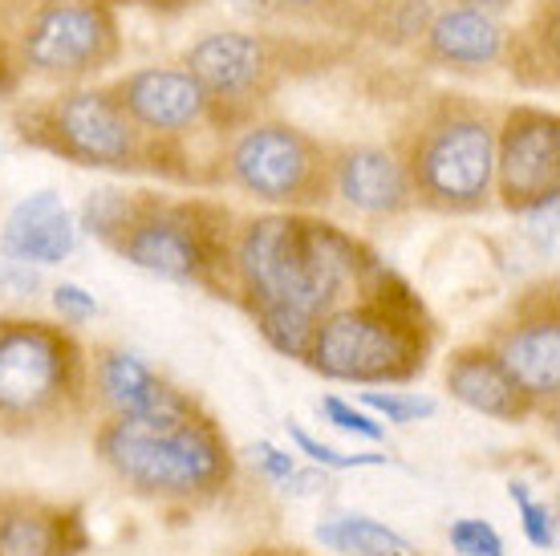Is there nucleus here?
<instances>
[{"mask_svg": "<svg viewBox=\"0 0 560 556\" xmlns=\"http://www.w3.org/2000/svg\"><path fill=\"white\" fill-rule=\"evenodd\" d=\"M102 244L122 252L130 265L163 280L215 285L220 265H232L228 211L203 199H159L118 192V211Z\"/></svg>", "mask_w": 560, "mask_h": 556, "instance_id": "0eeeda50", "label": "nucleus"}, {"mask_svg": "<svg viewBox=\"0 0 560 556\" xmlns=\"http://www.w3.org/2000/svg\"><path fill=\"white\" fill-rule=\"evenodd\" d=\"M110 4H130V9H151V13H183L199 0H110Z\"/></svg>", "mask_w": 560, "mask_h": 556, "instance_id": "c756f323", "label": "nucleus"}, {"mask_svg": "<svg viewBox=\"0 0 560 556\" xmlns=\"http://www.w3.org/2000/svg\"><path fill=\"white\" fill-rule=\"evenodd\" d=\"M102 460L147 496H199L232 472L220 431L187 398L167 415L114 418L98 435Z\"/></svg>", "mask_w": 560, "mask_h": 556, "instance_id": "423d86ee", "label": "nucleus"}, {"mask_svg": "<svg viewBox=\"0 0 560 556\" xmlns=\"http://www.w3.org/2000/svg\"><path fill=\"white\" fill-rule=\"evenodd\" d=\"M362 406L386 415V422H398V427L434 415V398H422V394H398V390H362Z\"/></svg>", "mask_w": 560, "mask_h": 556, "instance_id": "4be33fe9", "label": "nucleus"}, {"mask_svg": "<svg viewBox=\"0 0 560 556\" xmlns=\"http://www.w3.org/2000/svg\"><path fill=\"white\" fill-rule=\"evenodd\" d=\"M94 378H98L102 398L114 406L118 418L167 415V410L187 403L179 390L167 386V382L154 374L139 354H130V349H102L98 362H94Z\"/></svg>", "mask_w": 560, "mask_h": 556, "instance_id": "a211bd4d", "label": "nucleus"}, {"mask_svg": "<svg viewBox=\"0 0 560 556\" xmlns=\"http://www.w3.org/2000/svg\"><path fill=\"white\" fill-rule=\"evenodd\" d=\"M512 382H516L533 403L557 398L560 390V321H557V297L548 285V297L536 305L520 309V317L508 325L500 341L491 346Z\"/></svg>", "mask_w": 560, "mask_h": 556, "instance_id": "ddd939ff", "label": "nucleus"}, {"mask_svg": "<svg viewBox=\"0 0 560 556\" xmlns=\"http://www.w3.org/2000/svg\"><path fill=\"white\" fill-rule=\"evenodd\" d=\"M289 435L296 439V447L305 451L313 463H322V467H334V472H350V467H378V463H386V455H341V451H334V447L317 443L313 435H305L296 422H289Z\"/></svg>", "mask_w": 560, "mask_h": 556, "instance_id": "393cba45", "label": "nucleus"}, {"mask_svg": "<svg viewBox=\"0 0 560 556\" xmlns=\"http://www.w3.org/2000/svg\"><path fill=\"white\" fill-rule=\"evenodd\" d=\"M317 541L334 553L350 556H415V548L398 532H390L370 516H334V520L317 524Z\"/></svg>", "mask_w": 560, "mask_h": 556, "instance_id": "aec40b11", "label": "nucleus"}, {"mask_svg": "<svg viewBox=\"0 0 560 556\" xmlns=\"http://www.w3.org/2000/svg\"><path fill=\"white\" fill-rule=\"evenodd\" d=\"M491 195L516 216L557 204L560 195V118L548 106L520 102L495 123Z\"/></svg>", "mask_w": 560, "mask_h": 556, "instance_id": "9b49d317", "label": "nucleus"}, {"mask_svg": "<svg viewBox=\"0 0 560 556\" xmlns=\"http://www.w3.org/2000/svg\"><path fill=\"white\" fill-rule=\"evenodd\" d=\"M415 45H419L422 61H431L434 70L483 73L504 61L508 28L500 16L439 4Z\"/></svg>", "mask_w": 560, "mask_h": 556, "instance_id": "2eb2a0df", "label": "nucleus"}, {"mask_svg": "<svg viewBox=\"0 0 560 556\" xmlns=\"http://www.w3.org/2000/svg\"><path fill=\"white\" fill-rule=\"evenodd\" d=\"M73 220L57 192L25 195L0 228V252L21 265H61L73 252Z\"/></svg>", "mask_w": 560, "mask_h": 556, "instance_id": "dca6fc26", "label": "nucleus"}, {"mask_svg": "<svg viewBox=\"0 0 560 556\" xmlns=\"http://www.w3.org/2000/svg\"><path fill=\"white\" fill-rule=\"evenodd\" d=\"M431 354L427 309L402 280L378 268L362 285V301L337 305L317 321L305 362L337 382H410Z\"/></svg>", "mask_w": 560, "mask_h": 556, "instance_id": "f03ea898", "label": "nucleus"}, {"mask_svg": "<svg viewBox=\"0 0 560 556\" xmlns=\"http://www.w3.org/2000/svg\"><path fill=\"white\" fill-rule=\"evenodd\" d=\"M232 9L256 21H317L341 28V0H232Z\"/></svg>", "mask_w": 560, "mask_h": 556, "instance_id": "412c9836", "label": "nucleus"}, {"mask_svg": "<svg viewBox=\"0 0 560 556\" xmlns=\"http://www.w3.org/2000/svg\"><path fill=\"white\" fill-rule=\"evenodd\" d=\"M253 460H256V467L268 475V479H293V472H296L293 455L277 451L272 443H256L253 447Z\"/></svg>", "mask_w": 560, "mask_h": 556, "instance_id": "c85d7f7f", "label": "nucleus"}, {"mask_svg": "<svg viewBox=\"0 0 560 556\" xmlns=\"http://www.w3.org/2000/svg\"><path fill=\"white\" fill-rule=\"evenodd\" d=\"M508 496H512V503L520 508V520H524V532H528V541H533L536 548H552V544H557L552 512H548L545 503H536L533 496H528V487H524V484H512V487H508Z\"/></svg>", "mask_w": 560, "mask_h": 556, "instance_id": "5701e85b", "label": "nucleus"}, {"mask_svg": "<svg viewBox=\"0 0 560 556\" xmlns=\"http://www.w3.org/2000/svg\"><path fill=\"white\" fill-rule=\"evenodd\" d=\"M224 179L277 208H322L334 199L329 147L284 118L236 126L224 151Z\"/></svg>", "mask_w": 560, "mask_h": 556, "instance_id": "6e6552de", "label": "nucleus"}, {"mask_svg": "<svg viewBox=\"0 0 560 556\" xmlns=\"http://www.w3.org/2000/svg\"><path fill=\"white\" fill-rule=\"evenodd\" d=\"M398 159L415 204L443 216L488 208L495 179V118L483 102L455 90L431 94L402 126Z\"/></svg>", "mask_w": 560, "mask_h": 556, "instance_id": "20e7f679", "label": "nucleus"}, {"mask_svg": "<svg viewBox=\"0 0 560 556\" xmlns=\"http://www.w3.org/2000/svg\"><path fill=\"white\" fill-rule=\"evenodd\" d=\"M16 135L28 147L70 159L78 167L122 171V175H163L191 183V154L183 139L147 135L106 85H73L61 94L16 111Z\"/></svg>", "mask_w": 560, "mask_h": 556, "instance_id": "7ed1b4c3", "label": "nucleus"}, {"mask_svg": "<svg viewBox=\"0 0 560 556\" xmlns=\"http://www.w3.org/2000/svg\"><path fill=\"white\" fill-rule=\"evenodd\" d=\"M447 390L463 406H471L488 418H504V422H520L533 415V398L512 382L500 358L483 346H467L459 354H451L447 362Z\"/></svg>", "mask_w": 560, "mask_h": 556, "instance_id": "f3484780", "label": "nucleus"}, {"mask_svg": "<svg viewBox=\"0 0 560 556\" xmlns=\"http://www.w3.org/2000/svg\"><path fill=\"white\" fill-rule=\"evenodd\" d=\"M443 4L471 9V13H488V16H504L508 9H512V0H443Z\"/></svg>", "mask_w": 560, "mask_h": 556, "instance_id": "7c9ffc66", "label": "nucleus"}, {"mask_svg": "<svg viewBox=\"0 0 560 556\" xmlns=\"http://www.w3.org/2000/svg\"><path fill=\"white\" fill-rule=\"evenodd\" d=\"M451 544L463 556H504V541L500 532L483 524V520H455L451 524Z\"/></svg>", "mask_w": 560, "mask_h": 556, "instance_id": "b1692460", "label": "nucleus"}, {"mask_svg": "<svg viewBox=\"0 0 560 556\" xmlns=\"http://www.w3.org/2000/svg\"><path fill=\"white\" fill-rule=\"evenodd\" d=\"M78 341L45 321H0V422H37L82 398Z\"/></svg>", "mask_w": 560, "mask_h": 556, "instance_id": "9d476101", "label": "nucleus"}, {"mask_svg": "<svg viewBox=\"0 0 560 556\" xmlns=\"http://www.w3.org/2000/svg\"><path fill=\"white\" fill-rule=\"evenodd\" d=\"M322 410L325 418L334 422V427H341V431H350V435H362V439H382V422H374L370 415H362V410H353L350 403H341V398H322Z\"/></svg>", "mask_w": 560, "mask_h": 556, "instance_id": "a878e982", "label": "nucleus"}, {"mask_svg": "<svg viewBox=\"0 0 560 556\" xmlns=\"http://www.w3.org/2000/svg\"><path fill=\"white\" fill-rule=\"evenodd\" d=\"M42 289V277L33 273L28 265L21 260H0V301H13V297H33V292Z\"/></svg>", "mask_w": 560, "mask_h": 556, "instance_id": "bb28decb", "label": "nucleus"}, {"mask_svg": "<svg viewBox=\"0 0 560 556\" xmlns=\"http://www.w3.org/2000/svg\"><path fill=\"white\" fill-rule=\"evenodd\" d=\"M13 70H16L13 49H9L4 37H0V90H13Z\"/></svg>", "mask_w": 560, "mask_h": 556, "instance_id": "2f4dec72", "label": "nucleus"}, {"mask_svg": "<svg viewBox=\"0 0 560 556\" xmlns=\"http://www.w3.org/2000/svg\"><path fill=\"white\" fill-rule=\"evenodd\" d=\"M378 268L353 236L301 211L248 220L232 240V273L248 297V309H296L322 321Z\"/></svg>", "mask_w": 560, "mask_h": 556, "instance_id": "f257e3e1", "label": "nucleus"}, {"mask_svg": "<svg viewBox=\"0 0 560 556\" xmlns=\"http://www.w3.org/2000/svg\"><path fill=\"white\" fill-rule=\"evenodd\" d=\"M341 57L329 42H308L301 33H265V28H211L187 45L183 70L191 73L211 102L215 126L236 130L253 123L256 111L296 78L325 70Z\"/></svg>", "mask_w": 560, "mask_h": 556, "instance_id": "39448f33", "label": "nucleus"}, {"mask_svg": "<svg viewBox=\"0 0 560 556\" xmlns=\"http://www.w3.org/2000/svg\"><path fill=\"white\" fill-rule=\"evenodd\" d=\"M110 97L147 135H163V139H183L199 126H215L211 102L203 85L183 70V66H147V70H130L122 78L106 82ZM220 130V126H215Z\"/></svg>", "mask_w": 560, "mask_h": 556, "instance_id": "f8f14e48", "label": "nucleus"}, {"mask_svg": "<svg viewBox=\"0 0 560 556\" xmlns=\"http://www.w3.org/2000/svg\"><path fill=\"white\" fill-rule=\"evenodd\" d=\"M329 179L337 199H346L362 216H402L415 208L407 167L394 147H329Z\"/></svg>", "mask_w": 560, "mask_h": 556, "instance_id": "4468645a", "label": "nucleus"}, {"mask_svg": "<svg viewBox=\"0 0 560 556\" xmlns=\"http://www.w3.org/2000/svg\"><path fill=\"white\" fill-rule=\"evenodd\" d=\"M16 70L49 82H85L122 61V28L110 0H45L13 45Z\"/></svg>", "mask_w": 560, "mask_h": 556, "instance_id": "1a4fd4ad", "label": "nucleus"}, {"mask_svg": "<svg viewBox=\"0 0 560 556\" xmlns=\"http://www.w3.org/2000/svg\"><path fill=\"white\" fill-rule=\"evenodd\" d=\"M82 548L85 529L78 512L13 503L0 516V556H78Z\"/></svg>", "mask_w": 560, "mask_h": 556, "instance_id": "6ab92c4d", "label": "nucleus"}, {"mask_svg": "<svg viewBox=\"0 0 560 556\" xmlns=\"http://www.w3.org/2000/svg\"><path fill=\"white\" fill-rule=\"evenodd\" d=\"M54 309L66 321H73V325H78V321H90L94 313H98V301H94L82 285H57V289H54Z\"/></svg>", "mask_w": 560, "mask_h": 556, "instance_id": "cd10ccee", "label": "nucleus"}]
</instances>
